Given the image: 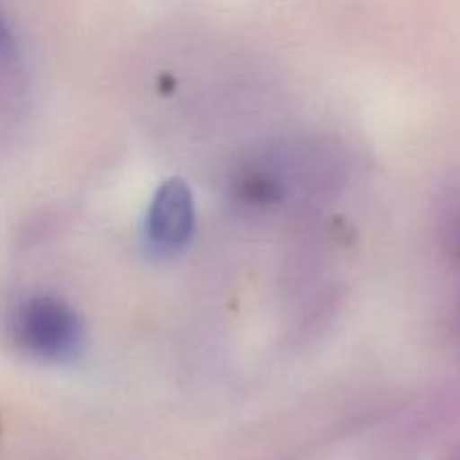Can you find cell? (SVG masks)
<instances>
[{"label": "cell", "instance_id": "6da1fadb", "mask_svg": "<svg viewBox=\"0 0 460 460\" xmlns=\"http://www.w3.org/2000/svg\"><path fill=\"white\" fill-rule=\"evenodd\" d=\"M9 337L30 358L49 364L75 359L84 346V326L70 304L49 295L30 296L13 308Z\"/></svg>", "mask_w": 460, "mask_h": 460}, {"label": "cell", "instance_id": "7a4b0ae2", "mask_svg": "<svg viewBox=\"0 0 460 460\" xmlns=\"http://www.w3.org/2000/svg\"><path fill=\"white\" fill-rule=\"evenodd\" d=\"M196 227V205L182 180L173 178L157 189L146 216V241L155 254L184 250Z\"/></svg>", "mask_w": 460, "mask_h": 460}, {"label": "cell", "instance_id": "3957f363", "mask_svg": "<svg viewBox=\"0 0 460 460\" xmlns=\"http://www.w3.org/2000/svg\"><path fill=\"white\" fill-rule=\"evenodd\" d=\"M13 36L9 34L7 25H4V21L0 18V57H12L13 54Z\"/></svg>", "mask_w": 460, "mask_h": 460}]
</instances>
